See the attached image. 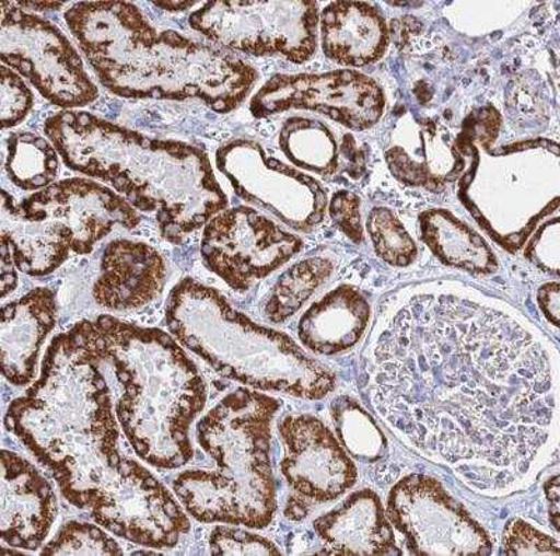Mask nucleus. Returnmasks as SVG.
<instances>
[{"mask_svg": "<svg viewBox=\"0 0 560 556\" xmlns=\"http://www.w3.org/2000/svg\"><path fill=\"white\" fill-rule=\"evenodd\" d=\"M65 20L100 82L119 97L198 99L224 114L244 102L258 79L236 55L173 30L158 32L132 3H77Z\"/></svg>", "mask_w": 560, "mask_h": 556, "instance_id": "3", "label": "nucleus"}, {"mask_svg": "<svg viewBox=\"0 0 560 556\" xmlns=\"http://www.w3.org/2000/svg\"><path fill=\"white\" fill-rule=\"evenodd\" d=\"M279 409L267 394L240 389L209 410L197 426L213 471H185L174 490L202 523L265 529L277 512L271 468V424Z\"/></svg>", "mask_w": 560, "mask_h": 556, "instance_id": "6", "label": "nucleus"}, {"mask_svg": "<svg viewBox=\"0 0 560 556\" xmlns=\"http://www.w3.org/2000/svg\"><path fill=\"white\" fill-rule=\"evenodd\" d=\"M24 209L63 224L72 252L86 255L114 228H137L140 217L121 195L86 178L54 183L23 199Z\"/></svg>", "mask_w": 560, "mask_h": 556, "instance_id": "15", "label": "nucleus"}, {"mask_svg": "<svg viewBox=\"0 0 560 556\" xmlns=\"http://www.w3.org/2000/svg\"><path fill=\"white\" fill-rule=\"evenodd\" d=\"M368 230L374 250L383 262L402 268L417 259V244L392 210L373 209L369 215Z\"/></svg>", "mask_w": 560, "mask_h": 556, "instance_id": "28", "label": "nucleus"}, {"mask_svg": "<svg viewBox=\"0 0 560 556\" xmlns=\"http://www.w3.org/2000/svg\"><path fill=\"white\" fill-rule=\"evenodd\" d=\"M332 413L339 439L353 457L366 463L382 459L387 443L382 429L366 410L345 397L335 401Z\"/></svg>", "mask_w": 560, "mask_h": 556, "instance_id": "27", "label": "nucleus"}, {"mask_svg": "<svg viewBox=\"0 0 560 556\" xmlns=\"http://www.w3.org/2000/svg\"><path fill=\"white\" fill-rule=\"evenodd\" d=\"M104 530L89 523L70 522L43 548V555H122Z\"/></svg>", "mask_w": 560, "mask_h": 556, "instance_id": "29", "label": "nucleus"}, {"mask_svg": "<svg viewBox=\"0 0 560 556\" xmlns=\"http://www.w3.org/2000/svg\"><path fill=\"white\" fill-rule=\"evenodd\" d=\"M323 51L349 67L378 61L388 47V28L383 14L363 2H335L322 14Z\"/></svg>", "mask_w": 560, "mask_h": 556, "instance_id": "21", "label": "nucleus"}, {"mask_svg": "<svg viewBox=\"0 0 560 556\" xmlns=\"http://www.w3.org/2000/svg\"><path fill=\"white\" fill-rule=\"evenodd\" d=\"M167 267L152 245L114 240L104 250L93 296L103 308L127 312L143 308L163 292Z\"/></svg>", "mask_w": 560, "mask_h": 556, "instance_id": "17", "label": "nucleus"}, {"mask_svg": "<svg viewBox=\"0 0 560 556\" xmlns=\"http://www.w3.org/2000/svg\"><path fill=\"white\" fill-rule=\"evenodd\" d=\"M14 259L7 242L2 240V264H0V289L2 298H7L18 287V274Z\"/></svg>", "mask_w": 560, "mask_h": 556, "instance_id": "36", "label": "nucleus"}, {"mask_svg": "<svg viewBox=\"0 0 560 556\" xmlns=\"http://www.w3.org/2000/svg\"><path fill=\"white\" fill-rule=\"evenodd\" d=\"M525 257L545 273H559V224L558 219L544 224L525 250Z\"/></svg>", "mask_w": 560, "mask_h": 556, "instance_id": "33", "label": "nucleus"}, {"mask_svg": "<svg viewBox=\"0 0 560 556\" xmlns=\"http://www.w3.org/2000/svg\"><path fill=\"white\" fill-rule=\"evenodd\" d=\"M503 555H559V543L522 519H513L503 531Z\"/></svg>", "mask_w": 560, "mask_h": 556, "instance_id": "32", "label": "nucleus"}, {"mask_svg": "<svg viewBox=\"0 0 560 556\" xmlns=\"http://www.w3.org/2000/svg\"><path fill=\"white\" fill-rule=\"evenodd\" d=\"M545 494L549 500V516H551V523L555 531L559 530V477L555 475L545 485Z\"/></svg>", "mask_w": 560, "mask_h": 556, "instance_id": "37", "label": "nucleus"}, {"mask_svg": "<svg viewBox=\"0 0 560 556\" xmlns=\"http://www.w3.org/2000/svg\"><path fill=\"white\" fill-rule=\"evenodd\" d=\"M302 248V239L248 207L214 215L205 224L201 242L205 265L238 292L268 277Z\"/></svg>", "mask_w": 560, "mask_h": 556, "instance_id": "11", "label": "nucleus"}, {"mask_svg": "<svg viewBox=\"0 0 560 556\" xmlns=\"http://www.w3.org/2000/svg\"><path fill=\"white\" fill-rule=\"evenodd\" d=\"M385 97L373 79L357 70L327 73L277 74L264 84L252 102L255 117L310 109L328 115L354 131L372 128L382 118Z\"/></svg>", "mask_w": 560, "mask_h": 556, "instance_id": "13", "label": "nucleus"}, {"mask_svg": "<svg viewBox=\"0 0 560 556\" xmlns=\"http://www.w3.org/2000/svg\"><path fill=\"white\" fill-rule=\"evenodd\" d=\"M210 553L224 555H280L271 541L248 531L218 525L210 534Z\"/></svg>", "mask_w": 560, "mask_h": 556, "instance_id": "31", "label": "nucleus"}, {"mask_svg": "<svg viewBox=\"0 0 560 556\" xmlns=\"http://www.w3.org/2000/svg\"><path fill=\"white\" fill-rule=\"evenodd\" d=\"M387 513L415 555L492 554L487 531L428 475L412 474L399 480L389 493Z\"/></svg>", "mask_w": 560, "mask_h": 556, "instance_id": "10", "label": "nucleus"}, {"mask_svg": "<svg viewBox=\"0 0 560 556\" xmlns=\"http://www.w3.org/2000/svg\"><path fill=\"white\" fill-rule=\"evenodd\" d=\"M370 378L389 426L478 490L523 483L552 438L551 352L516 315L468 289L405 294L378 329Z\"/></svg>", "mask_w": 560, "mask_h": 556, "instance_id": "1", "label": "nucleus"}, {"mask_svg": "<svg viewBox=\"0 0 560 556\" xmlns=\"http://www.w3.org/2000/svg\"><path fill=\"white\" fill-rule=\"evenodd\" d=\"M538 304L542 313L547 315L548 322L559 327V302H560V287L559 282H549L539 288Z\"/></svg>", "mask_w": 560, "mask_h": 556, "instance_id": "35", "label": "nucleus"}, {"mask_svg": "<svg viewBox=\"0 0 560 556\" xmlns=\"http://www.w3.org/2000/svg\"><path fill=\"white\" fill-rule=\"evenodd\" d=\"M2 240L8 243L16 267L30 277H44L69 258L70 235L63 224L28 212L7 189L2 192Z\"/></svg>", "mask_w": 560, "mask_h": 556, "instance_id": "20", "label": "nucleus"}, {"mask_svg": "<svg viewBox=\"0 0 560 556\" xmlns=\"http://www.w3.org/2000/svg\"><path fill=\"white\" fill-rule=\"evenodd\" d=\"M0 58L58 107H86L98 97L67 35L14 2H3L0 10Z\"/></svg>", "mask_w": 560, "mask_h": 556, "instance_id": "8", "label": "nucleus"}, {"mask_svg": "<svg viewBox=\"0 0 560 556\" xmlns=\"http://www.w3.org/2000/svg\"><path fill=\"white\" fill-rule=\"evenodd\" d=\"M44 131L69 169L113 185L135 209L153 213L170 243L182 244L228 207L210 160L192 144L68 109L49 117Z\"/></svg>", "mask_w": 560, "mask_h": 556, "instance_id": "4", "label": "nucleus"}, {"mask_svg": "<svg viewBox=\"0 0 560 556\" xmlns=\"http://www.w3.org/2000/svg\"><path fill=\"white\" fill-rule=\"evenodd\" d=\"M48 140L30 132H14L7 142L4 170L24 192L44 189L57 178L58 150Z\"/></svg>", "mask_w": 560, "mask_h": 556, "instance_id": "25", "label": "nucleus"}, {"mask_svg": "<svg viewBox=\"0 0 560 556\" xmlns=\"http://www.w3.org/2000/svg\"><path fill=\"white\" fill-rule=\"evenodd\" d=\"M166 320L175 339L224 378L264 392L319 399L337 379L287 334L255 324L217 289L185 278L170 293Z\"/></svg>", "mask_w": 560, "mask_h": 556, "instance_id": "7", "label": "nucleus"}, {"mask_svg": "<svg viewBox=\"0 0 560 556\" xmlns=\"http://www.w3.org/2000/svg\"><path fill=\"white\" fill-rule=\"evenodd\" d=\"M58 506L48 480L19 454L2 452L0 537L14 548L37 549L52 529Z\"/></svg>", "mask_w": 560, "mask_h": 556, "instance_id": "16", "label": "nucleus"}, {"mask_svg": "<svg viewBox=\"0 0 560 556\" xmlns=\"http://www.w3.org/2000/svg\"><path fill=\"white\" fill-rule=\"evenodd\" d=\"M314 530L337 555H398L388 516L373 490L350 495L314 522Z\"/></svg>", "mask_w": 560, "mask_h": 556, "instance_id": "19", "label": "nucleus"}, {"mask_svg": "<svg viewBox=\"0 0 560 556\" xmlns=\"http://www.w3.org/2000/svg\"><path fill=\"white\" fill-rule=\"evenodd\" d=\"M279 433L284 448L280 470L299 498L329 502L357 484V467L322 420L290 415Z\"/></svg>", "mask_w": 560, "mask_h": 556, "instance_id": "14", "label": "nucleus"}, {"mask_svg": "<svg viewBox=\"0 0 560 556\" xmlns=\"http://www.w3.org/2000/svg\"><path fill=\"white\" fill-rule=\"evenodd\" d=\"M34 97L22 77L3 65L0 68V114L3 129L16 127L32 112Z\"/></svg>", "mask_w": 560, "mask_h": 556, "instance_id": "30", "label": "nucleus"}, {"mask_svg": "<svg viewBox=\"0 0 560 556\" xmlns=\"http://www.w3.org/2000/svg\"><path fill=\"white\" fill-rule=\"evenodd\" d=\"M422 240L440 262L468 273L488 275L498 259L488 243L447 210H429L420 217Z\"/></svg>", "mask_w": 560, "mask_h": 556, "instance_id": "23", "label": "nucleus"}, {"mask_svg": "<svg viewBox=\"0 0 560 556\" xmlns=\"http://www.w3.org/2000/svg\"><path fill=\"white\" fill-rule=\"evenodd\" d=\"M103 362L92 322L59 334L37 382L10 404L4 425L51 471L65 498L109 533L173 548L191 523L152 473L119 452Z\"/></svg>", "mask_w": 560, "mask_h": 556, "instance_id": "2", "label": "nucleus"}, {"mask_svg": "<svg viewBox=\"0 0 560 556\" xmlns=\"http://www.w3.org/2000/svg\"><path fill=\"white\" fill-rule=\"evenodd\" d=\"M372 308L362 292L341 285L324 296L303 314L299 337L304 347L318 355L345 352L362 338Z\"/></svg>", "mask_w": 560, "mask_h": 556, "instance_id": "22", "label": "nucleus"}, {"mask_svg": "<svg viewBox=\"0 0 560 556\" xmlns=\"http://www.w3.org/2000/svg\"><path fill=\"white\" fill-rule=\"evenodd\" d=\"M18 8L23 10H37V12H44V10H58L63 7V3H45V2H14Z\"/></svg>", "mask_w": 560, "mask_h": 556, "instance_id": "39", "label": "nucleus"}, {"mask_svg": "<svg viewBox=\"0 0 560 556\" xmlns=\"http://www.w3.org/2000/svg\"><path fill=\"white\" fill-rule=\"evenodd\" d=\"M329 213L334 223L348 235L354 243H362L363 229L360 218V199L348 192H339L334 195Z\"/></svg>", "mask_w": 560, "mask_h": 556, "instance_id": "34", "label": "nucleus"}, {"mask_svg": "<svg viewBox=\"0 0 560 556\" xmlns=\"http://www.w3.org/2000/svg\"><path fill=\"white\" fill-rule=\"evenodd\" d=\"M335 264L327 257H310L280 275L265 308L272 323L287 322L331 277Z\"/></svg>", "mask_w": 560, "mask_h": 556, "instance_id": "26", "label": "nucleus"}, {"mask_svg": "<svg viewBox=\"0 0 560 556\" xmlns=\"http://www.w3.org/2000/svg\"><path fill=\"white\" fill-rule=\"evenodd\" d=\"M189 26L228 49L255 57L282 55L308 61L317 48L315 2H207L191 14Z\"/></svg>", "mask_w": 560, "mask_h": 556, "instance_id": "9", "label": "nucleus"}, {"mask_svg": "<svg viewBox=\"0 0 560 556\" xmlns=\"http://www.w3.org/2000/svg\"><path fill=\"white\" fill-rule=\"evenodd\" d=\"M154 7L170 10V12H184L191 9L195 2H154Z\"/></svg>", "mask_w": 560, "mask_h": 556, "instance_id": "40", "label": "nucleus"}, {"mask_svg": "<svg viewBox=\"0 0 560 556\" xmlns=\"http://www.w3.org/2000/svg\"><path fill=\"white\" fill-rule=\"evenodd\" d=\"M280 148L290 162L319 175H331L338 169V143L324 124L294 117L283 125Z\"/></svg>", "mask_w": 560, "mask_h": 556, "instance_id": "24", "label": "nucleus"}, {"mask_svg": "<svg viewBox=\"0 0 560 556\" xmlns=\"http://www.w3.org/2000/svg\"><path fill=\"white\" fill-rule=\"evenodd\" d=\"M217 165L234 192L298 232L322 223L327 193L308 175L288 167L252 140L237 139L217 152Z\"/></svg>", "mask_w": 560, "mask_h": 556, "instance_id": "12", "label": "nucleus"}, {"mask_svg": "<svg viewBox=\"0 0 560 556\" xmlns=\"http://www.w3.org/2000/svg\"><path fill=\"white\" fill-rule=\"evenodd\" d=\"M104 362L122 385L117 418L128 442L152 467L175 470L192 459L189 428L207 403V384L172 335L113 315L92 322Z\"/></svg>", "mask_w": 560, "mask_h": 556, "instance_id": "5", "label": "nucleus"}, {"mask_svg": "<svg viewBox=\"0 0 560 556\" xmlns=\"http://www.w3.org/2000/svg\"><path fill=\"white\" fill-rule=\"evenodd\" d=\"M310 512L308 503L304 502V499L294 496L293 499L289 500L284 514L287 518L292 520H302L306 518Z\"/></svg>", "mask_w": 560, "mask_h": 556, "instance_id": "38", "label": "nucleus"}, {"mask_svg": "<svg viewBox=\"0 0 560 556\" xmlns=\"http://www.w3.org/2000/svg\"><path fill=\"white\" fill-rule=\"evenodd\" d=\"M57 299L51 289L37 288L4 305L0 323L2 372L14 385L32 383L39 349L57 323Z\"/></svg>", "mask_w": 560, "mask_h": 556, "instance_id": "18", "label": "nucleus"}]
</instances>
